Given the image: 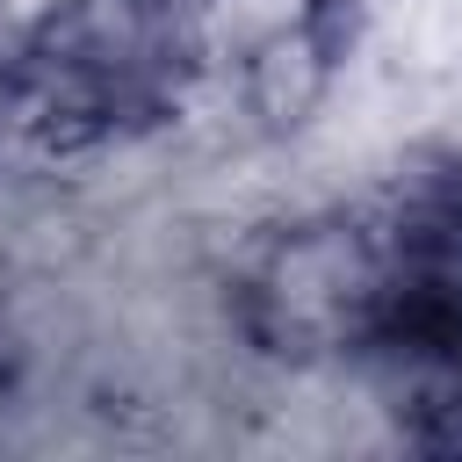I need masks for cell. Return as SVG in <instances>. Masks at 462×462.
<instances>
[{"mask_svg": "<svg viewBox=\"0 0 462 462\" xmlns=\"http://www.w3.org/2000/svg\"><path fill=\"white\" fill-rule=\"evenodd\" d=\"M195 65V0H58L22 36L0 79V108L36 144L79 152L173 116Z\"/></svg>", "mask_w": 462, "mask_h": 462, "instance_id": "cell-1", "label": "cell"}, {"mask_svg": "<svg viewBox=\"0 0 462 462\" xmlns=\"http://www.w3.org/2000/svg\"><path fill=\"white\" fill-rule=\"evenodd\" d=\"M383 296V217H303L260 238L231 282V310L260 354H361Z\"/></svg>", "mask_w": 462, "mask_h": 462, "instance_id": "cell-2", "label": "cell"}]
</instances>
